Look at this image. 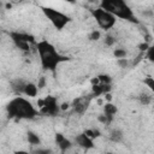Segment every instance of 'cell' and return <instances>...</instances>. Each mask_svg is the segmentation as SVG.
<instances>
[{
  "label": "cell",
  "mask_w": 154,
  "mask_h": 154,
  "mask_svg": "<svg viewBox=\"0 0 154 154\" xmlns=\"http://www.w3.org/2000/svg\"><path fill=\"white\" fill-rule=\"evenodd\" d=\"M36 51H37L42 69L47 70V71L54 72L59 64L67 61V59H69L67 57L61 55L57 51V48L49 41H46V40H42L36 43Z\"/></svg>",
  "instance_id": "1"
},
{
  "label": "cell",
  "mask_w": 154,
  "mask_h": 154,
  "mask_svg": "<svg viewBox=\"0 0 154 154\" xmlns=\"http://www.w3.org/2000/svg\"><path fill=\"white\" fill-rule=\"evenodd\" d=\"M6 111L10 118H17V119H32L38 113L36 108L32 106V103L22 96H17L12 99L7 103Z\"/></svg>",
  "instance_id": "2"
},
{
  "label": "cell",
  "mask_w": 154,
  "mask_h": 154,
  "mask_svg": "<svg viewBox=\"0 0 154 154\" xmlns=\"http://www.w3.org/2000/svg\"><path fill=\"white\" fill-rule=\"evenodd\" d=\"M99 6L108 12H111L113 16L117 18L131 22V23H137V19L134 14V11L131 7L123 0H102Z\"/></svg>",
  "instance_id": "3"
},
{
  "label": "cell",
  "mask_w": 154,
  "mask_h": 154,
  "mask_svg": "<svg viewBox=\"0 0 154 154\" xmlns=\"http://www.w3.org/2000/svg\"><path fill=\"white\" fill-rule=\"evenodd\" d=\"M90 13H91L93 18L95 19V22L97 23V25L105 31L111 30L117 23V17L113 16L111 12L101 8L100 6L90 10Z\"/></svg>",
  "instance_id": "4"
},
{
  "label": "cell",
  "mask_w": 154,
  "mask_h": 154,
  "mask_svg": "<svg viewBox=\"0 0 154 154\" xmlns=\"http://www.w3.org/2000/svg\"><path fill=\"white\" fill-rule=\"evenodd\" d=\"M42 13L57 30H63L71 20V18L67 14L53 7H47V6L42 7Z\"/></svg>",
  "instance_id": "5"
},
{
  "label": "cell",
  "mask_w": 154,
  "mask_h": 154,
  "mask_svg": "<svg viewBox=\"0 0 154 154\" xmlns=\"http://www.w3.org/2000/svg\"><path fill=\"white\" fill-rule=\"evenodd\" d=\"M43 101H45V106L40 109L41 113L48 114V116H55V114L59 112L60 106L58 105L57 97L49 95V96H46V97L43 99Z\"/></svg>",
  "instance_id": "6"
},
{
  "label": "cell",
  "mask_w": 154,
  "mask_h": 154,
  "mask_svg": "<svg viewBox=\"0 0 154 154\" xmlns=\"http://www.w3.org/2000/svg\"><path fill=\"white\" fill-rule=\"evenodd\" d=\"M11 40L13 41V43L16 42H29L32 43L34 42V37L29 34H24V32H18V31H12L8 34Z\"/></svg>",
  "instance_id": "7"
},
{
  "label": "cell",
  "mask_w": 154,
  "mask_h": 154,
  "mask_svg": "<svg viewBox=\"0 0 154 154\" xmlns=\"http://www.w3.org/2000/svg\"><path fill=\"white\" fill-rule=\"evenodd\" d=\"M75 141H76V143H77L79 147H82V148H84V149H91V148H94V142H93V140L89 138L84 132L77 135L76 138H75Z\"/></svg>",
  "instance_id": "8"
},
{
  "label": "cell",
  "mask_w": 154,
  "mask_h": 154,
  "mask_svg": "<svg viewBox=\"0 0 154 154\" xmlns=\"http://www.w3.org/2000/svg\"><path fill=\"white\" fill-rule=\"evenodd\" d=\"M55 143H57L58 148H59L63 153H65L67 149L71 148V141L67 140L63 134H57V135H55Z\"/></svg>",
  "instance_id": "9"
},
{
  "label": "cell",
  "mask_w": 154,
  "mask_h": 154,
  "mask_svg": "<svg viewBox=\"0 0 154 154\" xmlns=\"http://www.w3.org/2000/svg\"><path fill=\"white\" fill-rule=\"evenodd\" d=\"M111 91V85L109 84H97V85H91V94L96 97L105 95Z\"/></svg>",
  "instance_id": "10"
},
{
  "label": "cell",
  "mask_w": 154,
  "mask_h": 154,
  "mask_svg": "<svg viewBox=\"0 0 154 154\" xmlns=\"http://www.w3.org/2000/svg\"><path fill=\"white\" fill-rule=\"evenodd\" d=\"M37 93H38V87L37 84L32 83V82H29L26 83L25 88H24V91L23 94L25 96H29V97H36L37 96Z\"/></svg>",
  "instance_id": "11"
},
{
  "label": "cell",
  "mask_w": 154,
  "mask_h": 154,
  "mask_svg": "<svg viewBox=\"0 0 154 154\" xmlns=\"http://www.w3.org/2000/svg\"><path fill=\"white\" fill-rule=\"evenodd\" d=\"M25 85H26V82H24L23 79H19V78H17V79H14V81L11 82V88H12V90H13L14 93L19 94V95L23 94Z\"/></svg>",
  "instance_id": "12"
},
{
  "label": "cell",
  "mask_w": 154,
  "mask_h": 154,
  "mask_svg": "<svg viewBox=\"0 0 154 154\" xmlns=\"http://www.w3.org/2000/svg\"><path fill=\"white\" fill-rule=\"evenodd\" d=\"M72 107H73V111L76 113H84L87 107H88V102H85L83 99H77L73 101Z\"/></svg>",
  "instance_id": "13"
},
{
  "label": "cell",
  "mask_w": 154,
  "mask_h": 154,
  "mask_svg": "<svg viewBox=\"0 0 154 154\" xmlns=\"http://www.w3.org/2000/svg\"><path fill=\"white\" fill-rule=\"evenodd\" d=\"M118 112V108L116 105H113L112 102H106L103 105V114L108 116V117H114V114Z\"/></svg>",
  "instance_id": "14"
},
{
  "label": "cell",
  "mask_w": 154,
  "mask_h": 154,
  "mask_svg": "<svg viewBox=\"0 0 154 154\" xmlns=\"http://www.w3.org/2000/svg\"><path fill=\"white\" fill-rule=\"evenodd\" d=\"M26 138H28V142L31 144V146H38L41 140H40V136L32 131H29L26 134Z\"/></svg>",
  "instance_id": "15"
},
{
  "label": "cell",
  "mask_w": 154,
  "mask_h": 154,
  "mask_svg": "<svg viewBox=\"0 0 154 154\" xmlns=\"http://www.w3.org/2000/svg\"><path fill=\"white\" fill-rule=\"evenodd\" d=\"M109 140H111L112 142H116V143L120 142V141L123 140V134H122V131H119V130H113V131L111 132V135H109Z\"/></svg>",
  "instance_id": "16"
},
{
  "label": "cell",
  "mask_w": 154,
  "mask_h": 154,
  "mask_svg": "<svg viewBox=\"0 0 154 154\" xmlns=\"http://www.w3.org/2000/svg\"><path fill=\"white\" fill-rule=\"evenodd\" d=\"M143 83H144L146 87L154 94V77H152V76H147V77H144Z\"/></svg>",
  "instance_id": "17"
},
{
  "label": "cell",
  "mask_w": 154,
  "mask_h": 154,
  "mask_svg": "<svg viewBox=\"0 0 154 154\" xmlns=\"http://www.w3.org/2000/svg\"><path fill=\"white\" fill-rule=\"evenodd\" d=\"M113 55L117 58V60L118 59H124V58H126V51L123 49V48H116L113 51Z\"/></svg>",
  "instance_id": "18"
},
{
  "label": "cell",
  "mask_w": 154,
  "mask_h": 154,
  "mask_svg": "<svg viewBox=\"0 0 154 154\" xmlns=\"http://www.w3.org/2000/svg\"><path fill=\"white\" fill-rule=\"evenodd\" d=\"M84 134H85L89 138H91V140H94V138H96V137L100 136V132H99V130H96V129H87V130L84 131Z\"/></svg>",
  "instance_id": "19"
},
{
  "label": "cell",
  "mask_w": 154,
  "mask_h": 154,
  "mask_svg": "<svg viewBox=\"0 0 154 154\" xmlns=\"http://www.w3.org/2000/svg\"><path fill=\"white\" fill-rule=\"evenodd\" d=\"M146 58H147L149 61H152V63L154 64V42H153L152 45H149V48H148V51L146 52Z\"/></svg>",
  "instance_id": "20"
},
{
  "label": "cell",
  "mask_w": 154,
  "mask_h": 154,
  "mask_svg": "<svg viewBox=\"0 0 154 154\" xmlns=\"http://www.w3.org/2000/svg\"><path fill=\"white\" fill-rule=\"evenodd\" d=\"M88 37H89L90 41H97V40L101 38V32H100L99 30H93V31L89 34Z\"/></svg>",
  "instance_id": "21"
},
{
  "label": "cell",
  "mask_w": 154,
  "mask_h": 154,
  "mask_svg": "<svg viewBox=\"0 0 154 154\" xmlns=\"http://www.w3.org/2000/svg\"><path fill=\"white\" fill-rule=\"evenodd\" d=\"M140 101H141L142 105L147 106V105L150 103V101H152V96H149L148 94H142V95L140 96Z\"/></svg>",
  "instance_id": "22"
},
{
  "label": "cell",
  "mask_w": 154,
  "mask_h": 154,
  "mask_svg": "<svg viewBox=\"0 0 154 154\" xmlns=\"http://www.w3.org/2000/svg\"><path fill=\"white\" fill-rule=\"evenodd\" d=\"M116 41H117L116 37L112 36V35H109V34L106 35V37H105V43H106V46H109V47H111V46H113V45L116 43Z\"/></svg>",
  "instance_id": "23"
},
{
  "label": "cell",
  "mask_w": 154,
  "mask_h": 154,
  "mask_svg": "<svg viewBox=\"0 0 154 154\" xmlns=\"http://www.w3.org/2000/svg\"><path fill=\"white\" fill-rule=\"evenodd\" d=\"M99 77V81H100V83L101 84H109L111 83V77L109 76H107V75H100V76H97Z\"/></svg>",
  "instance_id": "24"
},
{
  "label": "cell",
  "mask_w": 154,
  "mask_h": 154,
  "mask_svg": "<svg viewBox=\"0 0 154 154\" xmlns=\"http://www.w3.org/2000/svg\"><path fill=\"white\" fill-rule=\"evenodd\" d=\"M117 63H118V65H119L120 67H126V66L129 65V61H128L126 58H124V59H118Z\"/></svg>",
  "instance_id": "25"
},
{
  "label": "cell",
  "mask_w": 154,
  "mask_h": 154,
  "mask_svg": "<svg viewBox=\"0 0 154 154\" xmlns=\"http://www.w3.org/2000/svg\"><path fill=\"white\" fill-rule=\"evenodd\" d=\"M45 84H46L45 77H41V78H40V81H38V83H37V87H38V89H40V88H43V87H45Z\"/></svg>",
  "instance_id": "26"
},
{
  "label": "cell",
  "mask_w": 154,
  "mask_h": 154,
  "mask_svg": "<svg viewBox=\"0 0 154 154\" xmlns=\"http://www.w3.org/2000/svg\"><path fill=\"white\" fill-rule=\"evenodd\" d=\"M69 107H70V103L69 102H63L60 105V109L61 111H66V109H69Z\"/></svg>",
  "instance_id": "27"
},
{
  "label": "cell",
  "mask_w": 154,
  "mask_h": 154,
  "mask_svg": "<svg viewBox=\"0 0 154 154\" xmlns=\"http://www.w3.org/2000/svg\"><path fill=\"white\" fill-rule=\"evenodd\" d=\"M13 154H30V153L26 152V150H24V149H19V150H16Z\"/></svg>",
  "instance_id": "28"
},
{
  "label": "cell",
  "mask_w": 154,
  "mask_h": 154,
  "mask_svg": "<svg viewBox=\"0 0 154 154\" xmlns=\"http://www.w3.org/2000/svg\"><path fill=\"white\" fill-rule=\"evenodd\" d=\"M106 154H113V153H106Z\"/></svg>",
  "instance_id": "29"
},
{
  "label": "cell",
  "mask_w": 154,
  "mask_h": 154,
  "mask_svg": "<svg viewBox=\"0 0 154 154\" xmlns=\"http://www.w3.org/2000/svg\"><path fill=\"white\" fill-rule=\"evenodd\" d=\"M73 154H77V153H73Z\"/></svg>",
  "instance_id": "30"
}]
</instances>
